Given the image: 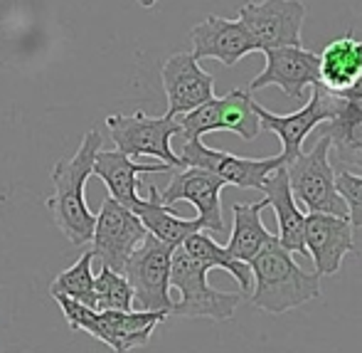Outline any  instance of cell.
<instances>
[{
	"instance_id": "obj_1",
	"label": "cell",
	"mask_w": 362,
	"mask_h": 353,
	"mask_svg": "<svg viewBox=\"0 0 362 353\" xmlns=\"http://www.w3.org/2000/svg\"><path fill=\"white\" fill-rule=\"evenodd\" d=\"M101 143L104 139L99 131H86L74 156L62 158L52 168L54 193L45 201V208L74 247L91 242V232H94L96 215L86 206L84 188L86 181L94 176V158L101 151Z\"/></svg>"
},
{
	"instance_id": "obj_2",
	"label": "cell",
	"mask_w": 362,
	"mask_h": 353,
	"mask_svg": "<svg viewBox=\"0 0 362 353\" xmlns=\"http://www.w3.org/2000/svg\"><path fill=\"white\" fill-rule=\"evenodd\" d=\"M252 267V304L269 314H286L320 294V274L305 272L293 252L281 247L279 237L267 242L249 262Z\"/></svg>"
},
{
	"instance_id": "obj_3",
	"label": "cell",
	"mask_w": 362,
	"mask_h": 353,
	"mask_svg": "<svg viewBox=\"0 0 362 353\" xmlns=\"http://www.w3.org/2000/svg\"><path fill=\"white\" fill-rule=\"evenodd\" d=\"M54 301L62 306L69 329L86 331L116 353H131L146 346L156 326L170 316L165 311H96L69 296H54Z\"/></svg>"
},
{
	"instance_id": "obj_4",
	"label": "cell",
	"mask_w": 362,
	"mask_h": 353,
	"mask_svg": "<svg viewBox=\"0 0 362 353\" xmlns=\"http://www.w3.org/2000/svg\"><path fill=\"white\" fill-rule=\"evenodd\" d=\"M210 269L190 257L182 247H175L170 262V286L180 291V299L173 301V316L182 319H212L227 321L234 316V309L244 294L237 291H219L207 282Z\"/></svg>"
},
{
	"instance_id": "obj_5",
	"label": "cell",
	"mask_w": 362,
	"mask_h": 353,
	"mask_svg": "<svg viewBox=\"0 0 362 353\" xmlns=\"http://www.w3.org/2000/svg\"><path fill=\"white\" fill-rule=\"evenodd\" d=\"M330 158V141L320 134L315 146L308 153H300L286 163L288 188L296 203L308 213H328L335 218H348V206L335 188V171Z\"/></svg>"
},
{
	"instance_id": "obj_6",
	"label": "cell",
	"mask_w": 362,
	"mask_h": 353,
	"mask_svg": "<svg viewBox=\"0 0 362 353\" xmlns=\"http://www.w3.org/2000/svg\"><path fill=\"white\" fill-rule=\"evenodd\" d=\"M175 247L160 242L146 232L139 247L126 259L124 274L134 289V306L139 311H165L170 314L173 299H170V262Z\"/></svg>"
},
{
	"instance_id": "obj_7",
	"label": "cell",
	"mask_w": 362,
	"mask_h": 353,
	"mask_svg": "<svg viewBox=\"0 0 362 353\" xmlns=\"http://www.w3.org/2000/svg\"><path fill=\"white\" fill-rule=\"evenodd\" d=\"M106 126L116 143V151L131 158L151 156L170 168H182L180 156L170 148L173 136L180 134L177 116H146L144 111H136L134 116L111 114L106 116Z\"/></svg>"
},
{
	"instance_id": "obj_8",
	"label": "cell",
	"mask_w": 362,
	"mask_h": 353,
	"mask_svg": "<svg viewBox=\"0 0 362 353\" xmlns=\"http://www.w3.org/2000/svg\"><path fill=\"white\" fill-rule=\"evenodd\" d=\"M254 104L257 101L247 89H232L224 96H212L210 101L177 119L180 134L185 136V141H195L212 131H232L244 141H254L262 131Z\"/></svg>"
},
{
	"instance_id": "obj_9",
	"label": "cell",
	"mask_w": 362,
	"mask_h": 353,
	"mask_svg": "<svg viewBox=\"0 0 362 353\" xmlns=\"http://www.w3.org/2000/svg\"><path fill=\"white\" fill-rule=\"evenodd\" d=\"M310 89H313V94H310L308 104H303L298 111L286 114V116L274 114V111L264 109L262 104H254L262 129L274 131V134L279 136V141H281V153H279V156H281L284 166L303 153V141L308 139L310 131H313L315 126L325 124L328 119H333L335 111L343 104V96L333 94V91H328L325 86L313 84Z\"/></svg>"
},
{
	"instance_id": "obj_10",
	"label": "cell",
	"mask_w": 362,
	"mask_h": 353,
	"mask_svg": "<svg viewBox=\"0 0 362 353\" xmlns=\"http://www.w3.org/2000/svg\"><path fill=\"white\" fill-rule=\"evenodd\" d=\"M305 5L300 0H262L239 8V23L249 30L259 52L300 47Z\"/></svg>"
},
{
	"instance_id": "obj_11",
	"label": "cell",
	"mask_w": 362,
	"mask_h": 353,
	"mask_svg": "<svg viewBox=\"0 0 362 353\" xmlns=\"http://www.w3.org/2000/svg\"><path fill=\"white\" fill-rule=\"evenodd\" d=\"M144 237L146 228L134 211L116 203L111 196L101 203L94 232H91V242H94L91 252H94V257L101 259V267L121 272L126 259L131 257V252L139 247Z\"/></svg>"
},
{
	"instance_id": "obj_12",
	"label": "cell",
	"mask_w": 362,
	"mask_h": 353,
	"mask_svg": "<svg viewBox=\"0 0 362 353\" xmlns=\"http://www.w3.org/2000/svg\"><path fill=\"white\" fill-rule=\"evenodd\" d=\"M180 166L205 168V171L222 178L227 186L262 191L264 178H267L274 168L284 166V161H281V156H272V158L232 156V153H227V151H217V148L205 146L202 139H195V141H185V146H182Z\"/></svg>"
},
{
	"instance_id": "obj_13",
	"label": "cell",
	"mask_w": 362,
	"mask_h": 353,
	"mask_svg": "<svg viewBox=\"0 0 362 353\" xmlns=\"http://www.w3.org/2000/svg\"><path fill=\"white\" fill-rule=\"evenodd\" d=\"M224 186L227 183L222 178L205 171V168H177L168 188L160 193V203L168 208H173L180 201L190 203V206H195L202 228L210 232H224L222 201H219V193Z\"/></svg>"
},
{
	"instance_id": "obj_14",
	"label": "cell",
	"mask_w": 362,
	"mask_h": 353,
	"mask_svg": "<svg viewBox=\"0 0 362 353\" xmlns=\"http://www.w3.org/2000/svg\"><path fill=\"white\" fill-rule=\"evenodd\" d=\"M163 89L168 96L165 116H182L215 96V77L200 67L190 52H175L160 69Z\"/></svg>"
},
{
	"instance_id": "obj_15",
	"label": "cell",
	"mask_w": 362,
	"mask_h": 353,
	"mask_svg": "<svg viewBox=\"0 0 362 353\" xmlns=\"http://www.w3.org/2000/svg\"><path fill=\"white\" fill-rule=\"evenodd\" d=\"M267 67L262 74L254 77L249 89H267V86H279L291 101L305 99V86L318 84V55L300 47H276L267 50Z\"/></svg>"
},
{
	"instance_id": "obj_16",
	"label": "cell",
	"mask_w": 362,
	"mask_h": 353,
	"mask_svg": "<svg viewBox=\"0 0 362 353\" xmlns=\"http://www.w3.org/2000/svg\"><path fill=\"white\" fill-rule=\"evenodd\" d=\"M190 55L197 62L212 57L217 62H222L224 67H234L247 55L259 52L257 43H254L249 30L239 20H227L219 18V15H210L200 25H195L190 30Z\"/></svg>"
},
{
	"instance_id": "obj_17",
	"label": "cell",
	"mask_w": 362,
	"mask_h": 353,
	"mask_svg": "<svg viewBox=\"0 0 362 353\" xmlns=\"http://www.w3.org/2000/svg\"><path fill=\"white\" fill-rule=\"evenodd\" d=\"M353 225L348 218L328 213H310L305 218L303 242L315 264V274H335L350 252H355Z\"/></svg>"
},
{
	"instance_id": "obj_18",
	"label": "cell",
	"mask_w": 362,
	"mask_h": 353,
	"mask_svg": "<svg viewBox=\"0 0 362 353\" xmlns=\"http://www.w3.org/2000/svg\"><path fill=\"white\" fill-rule=\"evenodd\" d=\"M173 168L168 163H139L121 151H104L101 148L94 158V176H99L106 183L111 198L131 211L134 203L139 201V176L146 173H170Z\"/></svg>"
},
{
	"instance_id": "obj_19",
	"label": "cell",
	"mask_w": 362,
	"mask_h": 353,
	"mask_svg": "<svg viewBox=\"0 0 362 353\" xmlns=\"http://www.w3.org/2000/svg\"><path fill=\"white\" fill-rule=\"evenodd\" d=\"M267 203L274 208L279 220V242L281 247H286L288 252H298L303 257H308L305 252V242H303V230H305V215L296 203L293 193L288 188V176H286V166H279L264 178L262 186Z\"/></svg>"
},
{
	"instance_id": "obj_20",
	"label": "cell",
	"mask_w": 362,
	"mask_h": 353,
	"mask_svg": "<svg viewBox=\"0 0 362 353\" xmlns=\"http://www.w3.org/2000/svg\"><path fill=\"white\" fill-rule=\"evenodd\" d=\"M318 84L333 94L348 91L362 74V40L353 33L335 38L318 55Z\"/></svg>"
},
{
	"instance_id": "obj_21",
	"label": "cell",
	"mask_w": 362,
	"mask_h": 353,
	"mask_svg": "<svg viewBox=\"0 0 362 353\" xmlns=\"http://www.w3.org/2000/svg\"><path fill=\"white\" fill-rule=\"evenodd\" d=\"M323 136H328L335 161L340 166L362 168V101L343 99L333 119L325 121Z\"/></svg>"
},
{
	"instance_id": "obj_22",
	"label": "cell",
	"mask_w": 362,
	"mask_h": 353,
	"mask_svg": "<svg viewBox=\"0 0 362 353\" xmlns=\"http://www.w3.org/2000/svg\"><path fill=\"white\" fill-rule=\"evenodd\" d=\"M139 220L144 223L146 232H151L153 237H158L160 242L173 245V247H180L192 232L202 230L200 220H185V218H177L175 213L170 211L168 206L160 203V193H158L156 186L148 188V198H139L131 208Z\"/></svg>"
},
{
	"instance_id": "obj_23",
	"label": "cell",
	"mask_w": 362,
	"mask_h": 353,
	"mask_svg": "<svg viewBox=\"0 0 362 353\" xmlns=\"http://www.w3.org/2000/svg\"><path fill=\"white\" fill-rule=\"evenodd\" d=\"M264 208H269L267 198H262L259 203H234L232 215V235H229L227 250L242 262H252L257 257V252L267 242H272L276 235H272L262 223Z\"/></svg>"
},
{
	"instance_id": "obj_24",
	"label": "cell",
	"mask_w": 362,
	"mask_h": 353,
	"mask_svg": "<svg viewBox=\"0 0 362 353\" xmlns=\"http://www.w3.org/2000/svg\"><path fill=\"white\" fill-rule=\"evenodd\" d=\"M180 247L185 250L195 262H200L205 269H224V272H229L234 279H237L242 294L249 296V291H252V286H254V277H252V267H249V262L237 259L227 247L217 245L210 235L200 232V230L192 232L190 237L180 245Z\"/></svg>"
},
{
	"instance_id": "obj_25",
	"label": "cell",
	"mask_w": 362,
	"mask_h": 353,
	"mask_svg": "<svg viewBox=\"0 0 362 353\" xmlns=\"http://www.w3.org/2000/svg\"><path fill=\"white\" fill-rule=\"evenodd\" d=\"M91 262H94V252H84L69 269L57 274V279L49 286L52 296H69V299L86 304L96 309L94 299V272H91Z\"/></svg>"
},
{
	"instance_id": "obj_26",
	"label": "cell",
	"mask_w": 362,
	"mask_h": 353,
	"mask_svg": "<svg viewBox=\"0 0 362 353\" xmlns=\"http://www.w3.org/2000/svg\"><path fill=\"white\" fill-rule=\"evenodd\" d=\"M96 311H131L134 309V289L121 272L101 267L94 274Z\"/></svg>"
},
{
	"instance_id": "obj_27",
	"label": "cell",
	"mask_w": 362,
	"mask_h": 353,
	"mask_svg": "<svg viewBox=\"0 0 362 353\" xmlns=\"http://www.w3.org/2000/svg\"><path fill=\"white\" fill-rule=\"evenodd\" d=\"M335 188L340 198L348 206V220L353 228H362V176H355L350 171L335 173Z\"/></svg>"
},
{
	"instance_id": "obj_28",
	"label": "cell",
	"mask_w": 362,
	"mask_h": 353,
	"mask_svg": "<svg viewBox=\"0 0 362 353\" xmlns=\"http://www.w3.org/2000/svg\"><path fill=\"white\" fill-rule=\"evenodd\" d=\"M340 96H343V99H355V101H362V74H360V79L355 82V84L350 86L348 91H343V94H340Z\"/></svg>"
},
{
	"instance_id": "obj_29",
	"label": "cell",
	"mask_w": 362,
	"mask_h": 353,
	"mask_svg": "<svg viewBox=\"0 0 362 353\" xmlns=\"http://www.w3.org/2000/svg\"><path fill=\"white\" fill-rule=\"evenodd\" d=\"M136 3H139L141 8H153V5H158V0H136Z\"/></svg>"
}]
</instances>
